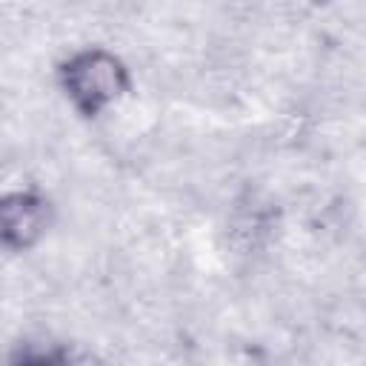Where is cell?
<instances>
[{"mask_svg":"<svg viewBox=\"0 0 366 366\" xmlns=\"http://www.w3.org/2000/svg\"><path fill=\"white\" fill-rule=\"evenodd\" d=\"M66 103L83 117L97 120L132 92V69L106 46H86L63 57L54 69Z\"/></svg>","mask_w":366,"mask_h":366,"instance_id":"1","label":"cell"},{"mask_svg":"<svg viewBox=\"0 0 366 366\" xmlns=\"http://www.w3.org/2000/svg\"><path fill=\"white\" fill-rule=\"evenodd\" d=\"M54 206L51 200L31 186L9 189L0 197V243L9 254L34 249L51 229Z\"/></svg>","mask_w":366,"mask_h":366,"instance_id":"2","label":"cell"},{"mask_svg":"<svg viewBox=\"0 0 366 366\" xmlns=\"http://www.w3.org/2000/svg\"><path fill=\"white\" fill-rule=\"evenodd\" d=\"M9 366H89L66 346H29L11 355Z\"/></svg>","mask_w":366,"mask_h":366,"instance_id":"3","label":"cell"}]
</instances>
